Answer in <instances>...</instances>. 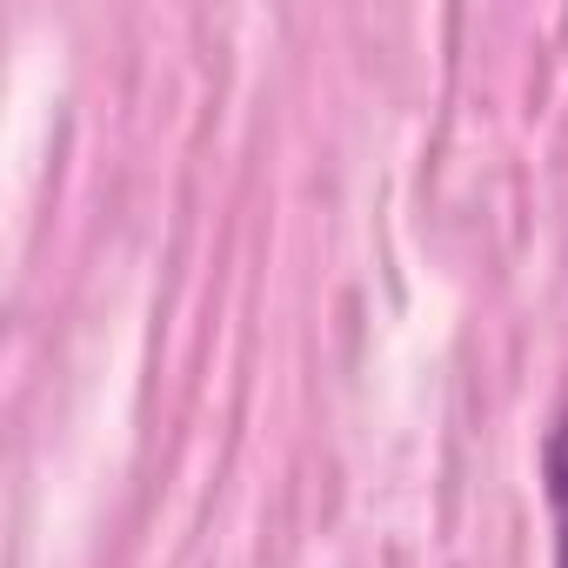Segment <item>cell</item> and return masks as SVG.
<instances>
[{
    "label": "cell",
    "instance_id": "cell-1",
    "mask_svg": "<svg viewBox=\"0 0 568 568\" xmlns=\"http://www.w3.org/2000/svg\"><path fill=\"white\" fill-rule=\"evenodd\" d=\"M535 475H541V508H548V568H568V388L548 408Z\"/></svg>",
    "mask_w": 568,
    "mask_h": 568
}]
</instances>
